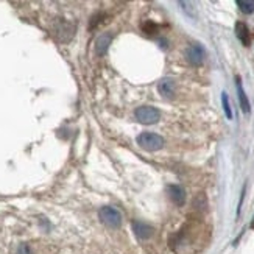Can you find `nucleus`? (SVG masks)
<instances>
[{"label": "nucleus", "mask_w": 254, "mask_h": 254, "mask_svg": "<svg viewBox=\"0 0 254 254\" xmlns=\"http://www.w3.org/2000/svg\"><path fill=\"white\" fill-rule=\"evenodd\" d=\"M52 32L55 37L61 42H69L75 35V25L69 21H64V19H56L53 22Z\"/></svg>", "instance_id": "obj_1"}, {"label": "nucleus", "mask_w": 254, "mask_h": 254, "mask_svg": "<svg viewBox=\"0 0 254 254\" xmlns=\"http://www.w3.org/2000/svg\"><path fill=\"white\" fill-rule=\"evenodd\" d=\"M134 115L138 122L144 125H153L161 119V112L154 106H141V108L136 109Z\"/></svg>", "instance_id": "obj_2"}, {"label": "nucleus", "mask_w": 254, "mask_h": 254, "mask_svg": "<svg viewBox=\"0 0 254 254\" xmlns=\"http://www.w3.org/2000/svg\"><path fill=\"white\" fill-rule=\"evenodd\" d=\"M138 144L144 150L156 151V150H161L164 146V139L156 133H142L138 138Z\"/></svg>", "instance_id": "obj_3"}, {"label": "nucleus", "mask_w": 254, "mask_h": 254, "mask_svg": "<svg viewBox=\"0 0 254 254\" xmlns=\"http://www.w3.org/2000/svg\"><path fill=\"white\" fill-rule=\"evenodd\" d=\"M99 216H100V220L105 224L111 226V228H119L120 224H122V216H120V212L117 211V209H114V208H109V206L102 208Z\"/></svg>", "instance_id": "obj_4"}, {"label": "nucleus", "mask_w": 254, "mask_h": 254, "mask_svg": "<svg viewBox=\"0 0 254 254\" xmlns=\"http://www.w3.org/2000/svg\"><path fill=\"white\" fill-rule=\"evenodd\" d=\"M185 56H187V61L193 66H200L204 58H206V52L201 45H190L185 52Z\"/></svg>", "instance_id": "obj_5"}, {"label": "nucleus", "mask_w": 254, "mask_h": 254, "mask_svg": "<svg viewBox=\"0 0 254 254\" xmlns=\"http://www.w3.org/2000/svg\"><path fill=\"white\" fill-rule=\"evenodd\" d=\"M131 228H133V232L136 234V237L141 239V240L150 239L153 236V232H154V229L150 226V224H146L144 221H133Z\"/></svg>", "instance_id": "obj_6"}, {"label": "nucleus", "mask_w": 254, "mask_h": 254, "mask_svg": "<svg viewBox=\"0 0 254 254\" xmlns=\"http://www.w3.org/2000/svg\"><path fill=\"white\" fill-rule=\"evenodd\" d=\"M167 193L170 200L177 204V206H182L184 201H185V190L181 187V185L178 184H172L167 187Z\"/></svg>", "instance_id": "obj_7"}, {"label": "nucleus", "mask_w": 254, "mask_h": 254, "mask_svg": "<svg viewBox=\"0 0 254 254\" xmlns=\"http://www.w3.org/2000/svg\"><path fill=\"white\" fill-rule=\"evenodd\" d=\"M236 83H237V95H239L240 108H242V111L245 112V114H250V111H251V105H250V100H248V97H247L245 91H243V86H242L240 76H236Z\"/></svg>", "instance_id": "obj_8"}, {"label": "nucleus", "mask_w": 254, "mask_h": 254, "mask_svg": "<svg viewBox=\"0 0 254 254\" xmlns=\"http://www.w3.org/2000/svg\"><path fill=\"white\" fill-rule=\"evenodd\" d=\"M111 39H112V36L109 33L100 35L99 37L95 39V52H97V55L103 56L106 52H108V47L111 44Z\"/></svg>", "instance_id": "obj_9"}, {"label": "nucleus", "mask_w": 254, "mask_h": 254, "mask_svg": "<svg viewBox=\"0 0 254 254\" xmlns=\"http://www.w3.org/2000/svg\"><path fill=\"white\" fill-rule=\"evenodd\" d=\"M236 36H237V39H239V41H240L243 45H245V47L250 45L251 37H250V30H248V27H247L245 22L237 21V24H236Z\"/></svg>", "instance_id": "obj_10"}, {"label": "nucleus", "mask_w": 254, "mask_h": 254, "mask_svg": "<svg viewBox=\"0 0 254 254\" xmlns=\"http://www.w3.org/2000/svg\"><path fill=\"white\" fill-rule=\"evenodd\" d=\"M158 91L161 92L162 97H165V99H172L175 95V81L170 80V78H164V80L159 81V84H158Z\"/></svg>", "instance_id": "obj_11"}, {"label": "nucleus", "mask_w": 254, "mask_h": 254, "mask_svg": "<svg viewBox=\"0 0 254 254\" xmlns=\"http://www.w3.org/2000/svg\"><path fill=\"white\" fill-rule=\"evenodd\" d=\"M237 6L242 13L253 14L254 13V0H237Z\"/></svg>", "instance_id": "obj_12"}, {"label": "nucleus", "mask_w": 254, "mask_h": 254, "mask_svg": "<svg viewBox=\"0 0 254 254\" xmlns=\"http://www.w3.org/2000/svg\"><path fill=\"white\" fill-rule=\"evenodd\" d=\"M221 103H223V109H224V114H226V117L231 120L232 119V111H231V105H229V97L226 92L221 94Z\"/></svg>", "instance_id": "obj_13"}, {"label": "nucleus", "mask_w": 254, "mask_h": 254, "mask_svg": "<svg viewBox=\"0 0 254 254\" xmlns=\"http://www.w3.org/2000/svg\"><path fill=\"white\" fill-rule=\"evenodd\" d=\"M193 206L197 208V209H206V208H208L206 197H204L203 193H201V195H198V197L195 198V201H193Z\"/></svg>", "instance_id": "obj_14"}, {"label": "nucleus", "mask_w": 254, "mask_h": 254, "mask_svg": "<svg viewBox=\"0 0 254 254\" xmlns=\"http://www.w3.org/2000/svg\"><path fill=\"white\" fill-rule=\"evenodd\" d=\"M142 30H144L146 35H148V36H153L156 32H158V27H156L153 22H150V21H148V22H145V24L142 25Z\"/></svg>", "instance_id": "obj_15"}, {"label": "nucleus", "mask_w": 254, "mask_h": 254, "mask_svg": "<svg viewBox=\"0 0 254 254\" xmlns=\"http://www.w3.org/2000/svg\"><path fill=\"white\" fill-rule=\"evenodd\" d=\"M16 254H33V253H32L30 247L25 245V243H22V245H19V248H17Z\"/></svg>", "instance_id": "obj_16"}, {"label": "nucleus", "mask_w": 254, "mask_h": 254, "mask_svg": "<svg viewBox=\"0 0 254 254\" xmlns=\"http://www.w3.org/2000/svg\"><path fill=\"white\" fill-rule=\"evenodd\" d=\"M253 229H254V218H253Z\"/></svg>", "instance_id": "obj_17"}]
</instances>
